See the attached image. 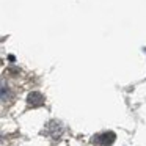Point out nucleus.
<instances>
[{"instance_id":"f03ea898","label":"nucleus","mask_w":146,"mask_h":146,"mask_svg":"<svg viewBox=\"0 0 146 146\" xmlns=\"http://www.w3.org/2000/svg\"><path fill=\"white\" fill-rule=\"evenodd\" d=\"M42 102H44V98H42L41 93L38 91H33L29 94V104L33 105V107H39V105H42Z\"/></svg>"},{"instance_id":"f257e3e1","label":"nucleus","mask_w":146,"mask_h":146,"mask_svg":"<svg viewBox=\"0 0 146 146\" xmlns=\"http://www.w3.org/2000/svg\"><path fill=\"white\" fill-rule=\"evenodd\" d=\"M115 141V133L113 132H102L93 137V143L98 146H111Z\"/></svg>"}]
</instances>
